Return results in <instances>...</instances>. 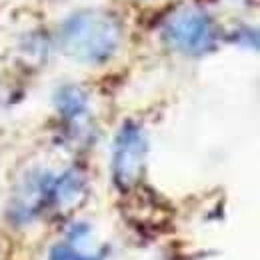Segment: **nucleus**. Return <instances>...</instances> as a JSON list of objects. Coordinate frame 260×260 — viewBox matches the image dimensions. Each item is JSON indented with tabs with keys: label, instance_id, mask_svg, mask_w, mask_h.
<instances>
[{
	"label": "nucleus",
	"instance_id": "1",
	"mask_svg": "<svg viewBox=\"0 0 260 260\" xmlns=\"http://www.w3.org/2000/svg\"><path fill=\"white\" fill-rule=\"evenodd\" d=\"M142 158H144V142L138 134V130L126 128L120 136L118 150H116V166L114 174L120 186H130L138 180L142 170Z\"/></svg>",
	"mask_w": 260,
	"mask_h": 260
},
{
	"label": "nucleus",
	"instance_id": "2",
	"mask_svg": "<svg viewBox=\"0 0 260 260\" xmlns=\"http://www.w3.org/2000/svg\"><path fill=\"white\" fill-rule=\"evenodd\" d=\"M104 250H86L80 246V236H74L70 242L52 248L50 260H102Z\"/></svg>",
	"mask_w": 260,
	"mask_h": 260
}]
</instances>
